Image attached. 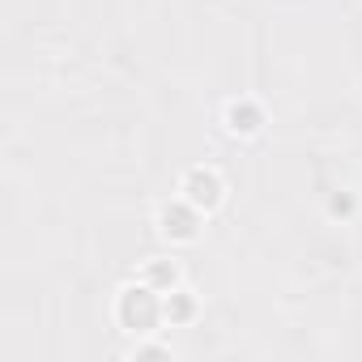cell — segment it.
I'll list each match as a JSON object with an SVG mask.
<instances>
[{"label": "cell", "mask_w": 362, "mask_h": 362, "mask_svg": "<svg viewBox=\"0 0 362 362\" xmlns=\"http://www.w3.org/2000/svg\"><path fill=\"white\" fill-rule=\"evenodd\" d=\"M184 201H192L197 209H218L222 205V179L214 170H205V166L188 170L184 175Z\"/></svg>", "instance_id": "3"}, {"label": "cell", "mask_w": 362, "mask_h": 362, "mask_svg": "<svg viewBox=\"0 0 362 362\" xmlns=\"http://www.w3.org/2000/svg\"><path fill=\"white\" fill-rule=\"evenodd\" d=\"M175 281H179V273H175V264H170V260H153V264H145V286H153V290L170 294V290H175Z\"/></svg>", "instance_id": "6"}, {"label": "cell", "mask_w": 362, "mask_h": 362, "mask_svg": "<svg viewBox=\"0 0 362 362\" xmlns=\"http://www.w3.org/2000/svg\"><path fill=\"white\" fill-rule=\"evenodd\" d=\"M328 209H332L337 218H349V214H354V197H349V192H341V197H332V201H328Z\"/></svg>", "instance_id": "7"}, {"label": "cell", "mask_w": 362, "mask_h": 362, "mask_svg": "<svg viewBox=\"0 0 362 362\" xmlns=\"http://www.w3.org/2000/svg\"><path fill=\"white\" fill-rule=\"evenodd\" d=\"M158 222H162V235L175 239V243H192L201 235V209L192 201H170V205H162Z\"/></svg>", "instance_id": "2"}, {"label": "cell", "mask_w": 362, "mask_h": 362, "mask_svg": "<svg viewBox=\"0 0 362 362\" xmlns=\"http://www.w3.org/2000/svg\"><path fill=\"white\" fill-rule=\"evenodd\" d=\"M162 315H166L170 324H188V320L197 315V298L184 294V290H170V298L162 303Z\"/></svg>", "instance_id": "5"}, {"label": "cell", "mask_w": 362, "mask_h": 362, "mask_svg": "<svg viewBox=\"0 0 362 362\" xmlns=\"http://www.w3.org/2000/svg\"><path fill=\"white\" fill-rule=\"evenodd\" d=\"M260 124H264V111L256 107V103H230L226 107V128L230 132H239V136H252V132H260Z\"/></svg>", "instance_id": "4"}, {"label": "cell", "mask_w": 362, "mask_h": 362, "mask_svg": "<svg viewBox=\"0 0 362 362\" xmlns=\"http://www.w3.org/2000/svg\"><path fill=\"white\" fill-rule=\"evenodd\" d=\"M115 315H119V324L128 328V332H149L158 320H162V303H158V290L153 286H128L124 294H119V303H115Z\"/></svg>", "instance_id": "1"}]
</instances>
